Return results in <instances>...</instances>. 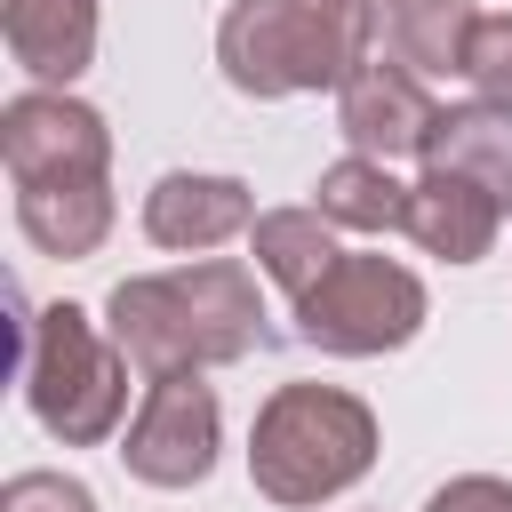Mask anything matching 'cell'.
Returning a JSON list of instances; mask_svg holds the SVG:
<instances>
[{"label": "cell", "instance_id": "17", "mask_svg": "<svg viewBox=\"0 0 512 512\" xmlns=\"http://www.w3.org/2000/svg\"><path fill=\"white\" fill-rule=\"evenodd\" d=\"M0 512H96V488H88L80 472L32 464V472H8V488H0Z\"/></svg>", "mask_w": 512, "mask_h": 512}, {"label": "cell", "instance_id": "19", "mask_svg": "<svg viewBox=\"0 0 512 512\" xmlns=\"http://www.w3.org/2000/svg\"><path fill=\"white\" fill-rule=\"evenodd\" d=\"M424 512H512V480L504 472H456L424 496Z\"/></svg>", "mask_w": 512, "mask_h": 512}, {"label": "cell", "instance_id": "10", "mask_svg": "<svg viewBox=\"0 0 512 512\" xmlns=\"http://www.w3.org/2000/svg\"><path fill=\"white\" fill-rule=\"evenodd\" d=\"M96 0H0V40H8V64L32 80V88H72L88 64H96Z\"/></svg>", "mask_w": 512, "mask_h": 512}, {"label": "cell", "instance_id": "15", "mask_svg": "<svg viewBox=\"0 0 512 512\" xmlns=\"http://www.w3.org/2000/svg\"><path fill=\"white\" fill-rule=\"evenodd\" d=\"M248 256H256V272L296 304L344 248H336V224H328L320 208H256V224H248Z\"/></svg>", "mask_w": 512, "mask_h": 512}, {"label": "cell", "instance_id": "11", "mask_svg": "<svg viewBox=\"0 0 512 512\" xmlns=\"http://www.w3.org/2000/svg\"><path fill=\"white\" fill-rule=\"evenodd\" d=\"M112 176H56V184H16V232L56 256V264H80L112 240Z\"/></svg>", "mask_w": 512, "mask_h": 512}, {"label": "cell", "instance_id": "14", "mask_svg": "<svg viewBox=\"0 0 512 512\" xmlns=\"http://www.w3.org/2000/svg\"><path fill=\"white\" fill-rule=\"evenodd\" d=\"M408 192L392 176V160H368V152H344L320 168L312 184V208L336 224V232H360V240H384V232H408Z\"/></svg>", "mask_w": 512, "mask_h": 512}, {"label": "cell", "instance_id": "6", "mask_svg": "<svg viewBox=\"0 0 512 512\" xmlns=\"http://www.w3.org/2000/svg\"><path fill=\"white\" fill-rule=\"evenodd\" d=\"M216 448H224V400L208 384V368H184V376H152L136 416L120 424V472L136 488H200L216 472Z\"/></svg>", "mask_w": 512, "mask_h": 512}, {"label": "cell", "instance_id": "4", "mask_svg": "<svg viewBox=\"0 0 512 512\" xmlns=\"http://www.w3.org/2000/svg\"><path fill=\"white\" fill-rule=\"evenodd\" d=\"M376 408L344 384H272L248 424V480L280 512H320L376 472Z\"/></svg>", "mask_w": 512, "mask_h": 512}, {"label": "cell", "instance_id": "9", "mask_svg": "<svg viewBox=\"0 0 512 512\" xmlns=\"http://www.w3.org/2000/svg\"><path fill=\"white\" fill-rule=\"evenodd\" d=\"M256 224V192L224 168H168L144 192V240L168 256H208L224 240H248Z\"/></svg>", "mask_w": 512, "mask_h": 512}, {"label": "cell", "instance_id": "16", "mask_svg": "<svg viewBox=\"0 0 512 512\" xmlns=\"http://www.w3.org/2000/svg\"><path fill=\"white\" fill-rule=\"evenodd\" d=\"M472 24H480L472 0H384V48H392L408 72H424V80L464 72Z\"/></svg>", "mask_w": 512, "mask_h": 512}, {"label": "cell", "instance_id": "3", "mask_svg": "<svg viewBox=\"0 0 512 512\" xmlns=\"http://www.w3.org/2000/svg\"><path fill=\"white\" fill-rule=\"evenodd\" d=\"M8 304H16V392H24L32 424L64 448L120 440L136 368L112 344V328L80 304H32L24 288H8Z\"/></svg>", "mask_w": 512, "mask_h": 512}, {"label": "cell", "instance_id": "2", "mask_svg": "<svg viewBox=\"0 0 512 512\" xmlns=\"http://www.w3.org/2000/svg\"><path fill=\"white\" fill-rule=\"evenodd\" d=\"M384 32V0H232L216 16V64L240 96L288 104L344 88Z\"/></svg>", "mask_w": 512, "mask_h": 512}, {"label": "cell", "instance_id": "1", "mask_svg": "<svg viewBox=\"0 0 512 512\" xmlns=\"http://www.w3.org/2000/svg\"><path fill=\"white\" fill-rule=\"evenodd\" d=\"M104 328L128 352V368L184 376V368H232L264 344V296L240 256H192L176 272H128L104 296Z\"/></svg>", "mask_w": 512, "mask_h": 512}, {"label": "cell", "instance_id": "13", "mask_svg": "<svg viewBox=\"0 0 512 512\" xmlns=\"http://www.w3.org/2000/svg\"><path fill=\"white\" fill-rule=\"evenodd\" d=\"M424 168L472 176L480 192H496V200L512 208V104H496V96L440 104V120H432V136H424Z\"/></svg>", "mask_w": 512, "mask_h": 512}, {"label": "cell", "instance_id": "18", "mask_svg": "<svg viewBox=\"0 0 512 512\" xmlns=\"http://www.w3.org/2000/svg\"><path fill=\"white\" fill-rule=\"evenodd\" d=\"M464 80H472V96H496V104H512V16H480V24H472Z\"/></svg>", "mask_w": 512, "mask_h": 512}, {"label": "cell", "instance_id": "5", "mask_svg": "<svg viewBox=\"0 0 512 512\" xmlns=\"http://www.w3.org/2000/svg\"><path fill=\"white\" fill-rule=\"evenodd\" d=\"M424 280L400 264V256H376V248H344L304 296H296V336L328 360H384L400 344L424 336Z\"/></svg>", "mask_w": 512, "mask_h": 512}, {"label": "cell", "instance_id": "7", "mask_svg": "<svg viewBox=\"0 0 512 512\" xmlns=\"http://www.w3.org/2000/svg\"><path fill=\"white\" fill-rule=\"evenodd\" d=\"M0 160L16 184H56V176H112V128L88 96L72 88H24L0 104Z\"/></svg>", "mask_w": 512, "mask_h": 512}, {"label": "cell", "instance_id": "12", "mask_svg": "<svg viewBox=\"0 0 512 512\" xmlns=\"http://www.w3.org/2000/svg\"><path fill=\"white\" fill-rule=\"evenodd\" d=\"M496 232H504V200H496V192H480L472 176H440V168L416 176V192H408V240H416L424 256H440V264H480V256L496 248Z\"/></svg>", "mask_w": 512, "mask_h": 512}, {"label": "cell", "instance_id": "8", "mask_svg": "<svg viewBox=\"0 0 512 512\" xmlns=\"http://www.w3.org/2000/svg\"><path fill=\"white\" fill-rule=\"evenodd\" d=\"M440 104L424 88V72H408L400 56H368L344 88H336V128L352 152L368 160H424V136H432Z\"/></svg>", "mask_w": 512, "mask_h": 512}]
</instances>
